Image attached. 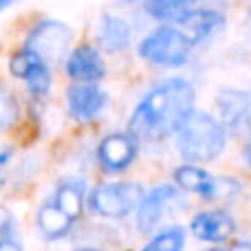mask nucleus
<instances>
[{
  "label": "nucleus",
  "instance_id": "f257e3e1",
  "mask_svg": "<svg viewBox=\"0 0 251 251\" xmlns=\"http://www.w3.org/2000/svg\"><path fill=\"white\" fill-rule=\"evenodd\" d=\"M194 88L185 79H165L154 86L134 108L128 134L134 139H159L178 128L194 110Z\"/></svg>",
  "mask_w": 251,
  "mask_h": 251
},
{
  "label": "nucleus",
  "instance_id": "f03ea898",
  "mask_svg": "<svg viewBox=\"0 0 251 251\" xmlns=\"http://www.w3.org/2000/svg\"><path fill=\"white\" fill-rule=\"evenodd\" d=\"M176 148L190 163H207L221 156L227 143L225 126L207 113L192 110L174 130Z\"/></svg>",
  "mask_w": 251,
  "mask_h": 251
},
{
  "label": "nucleus",
  "instance_id": "7ed1b4c3",
  "mask_svg": "<svg viewBox=\"0 0 251 251\" xmlns=\"http://www.w3.org/2000/svg\"><path fill=\"white\" fill-rule=\"evenodd\" d=\"M192 42L172 25H165L148 33L139 44V55L146 62L165 69H176L190 60Z\"/></svg>",
  "mask_w": 251,
  "mask_h": 251
},
{
  "label": "nucleus",
  "instance_id": "20e7f679",
  "mask_svg": "<svg viewBox=\"0 0 251 251\" xmlns=\"http://www.w3.org/2000/svg\"><path fill=\"white\" fill-rule=\"evenodd\" d=\"M143 196L139 183H101L88 196V207L104 218H122L139 209Z\"/></svg>",
  "mask_w": 251,
  "mask_h": 251
},
{
  "label": "nucleus",
  "instance_id": "39448f33",
  "mask_svg": "<svg viewBox=\"0 0 251 251\" xmlns=\"http://www.w3.org/2000/svg\"><path fill=\"white\" fill-rule=\"evenodd\" d=\"M71 29L60 20H42L40 25H35L31 29L29 38H26V49L40 55L47 64H53V62L62 60L64 53L69 51L71 44Z\"/></svg>",
  "mask_w": 251,
  "mask_h": 251
},
{
  "label": "nucleus",
  "instance_id": "423d86ee",
  "mask_svg": "<svg viewBox=\"0 0 251 251\" xmlns=\"http://www.w3.org/2000/svg\"><path fill=\"white\" fill-rule=\"evenodd\" d=\"M176 185L183 187L187 192L201 194L205 199H214V201H223V199H231L234 194H238V183L231 181L227 176H212L205 170L196 168V165H181L174 172Z\"/></svg>",
  "mask_w": 251,
  "mask_h": 251
},
{
  "label": "nucleus",
  "instance_id": "0eeeda50",
  "mask_svg": "<svg viewBox=\"0 0 251 251\" xmlns=\"http://www.w3.org/2000/svg\"><path fill=\"white\" fill-rule=\"evenodd\" d=\"M9 73L16 79H22L33 97H44L53 82L49 64L26 47H22L9 57Z\"/></svg>",
  "mask_w": 251,
  "mask_h": 251
},
{
  "label": "nucleus",
  "instance_id": "6e6552de",
  "mask_svg": "<svg viewBox=\"0 0 251 251\" xmlns=\"http://www.w3.org/2000/svg\"><path fill=\"white\" fill-rule=\"evenodd\" d=\"M137 156V139L128 132H113L97 146V161L110 174L124 172Z\"/></svg>",
  "mask_w": 251,
  "mask_h": 251
},
{
  "label": "nucleus",
  "instance_id": "1a4fd4ad",
  "mask_svg": "<svg viewBox=\"0 0 251 251\" xmlns=\"http://www.w3.org/2000/svg\"><path fill=\"white\" fill-rule=\"evenodd\" d=\"M108 95L97 84H71L66 91L69 113L75 122H93L106 108Z\"/></svg>",
  "mask_w": 251,
  "mask_h": 251
},
{
  "label": "nucleus",
  "instance_id": "9d476101",
  "mask_svg": "<svg viewBox=\"0 0 251 251\" xmlns=\"http://www.w3.org/2000/svg\"><path fill=\"white\" fill-rule=\"evenodd\" d=\"M64 69L66 75L75 84H97L106 75V64L101 53L95 47H88V44H82V47L71 51Z\"/></svg>",
  "mask_w": 251,
  "mask_h": 251
},
{
  "label": "nucleus",
  "instance_id": "9b49d317",
  "mask_svg": "<svg viewBox=\"0 0 251 251\" xmlns=\"http://www.w3.org/2000/svg\"><path fill=\"white\" fill-rule=\"evenodd\" d=\"M178 192L172 185H159L150 192V194L143 196L141 205L137 209V225L143 234L152 231L161 221H163L165 212H168L170 203L176 199Z\"/></svg>",
  "mask_w": 251,
  "mask_h": 251
},
{
  "label": "nucleus",
  "instance_id": "f8f14e48",
  "mask_svg": "<svg viewBox=\"0 0 251 251\" xmlns=\"http://www.w3.org/2000/svg\"><path fill=\"white\" fill-rule=\"evenodd\" d=\"M223 25H225V16L221 11H214V9H194V11L183 16L172 26H176L192 42V47H194L196 42H201V40L209 38L212 33H216L218 29H223Z\"/></svg>",
  "mask_w": 251,
  "mask_h": 251
},
{
  "label": "nucleus",
  "instance_id": "ddd939ff",
  "mask_svg": "<svg viewBox=\"0 0 251 251\" xmlns=\"http://www.w3.org/2000/svg\"><path fill=\"white\" fill-rule=\"evenodd\" d=\"M236 231V223L229 214L225 212H201L192 221V234L199 240L205 243H223V240L231 238V234Z\"/></svg>",
  "mask_w": 251,
  "mask_h": 251
},
{
  "label": "nucleus",
  "instance_id": "4468645a",
  "mask_svg": "<svg viewBox=\"0 0 251 251\" xmlns=\"http://www.w3.org/2000/svg\"><path fill=\"white\" fill-rule=\"evenodd\" d=\"M130 40H132V29L130 25L119 16H110L106 13L101 18V25H100V42L106 51L110 53H119L124 49H128Z\"/></svg>",
  "mask_w": 251,
  "mask_h": 251
},
{
  "label": "nucleus",
  "instance_id": "2eb2a0df",
  "mask_svg": "<svg viewBox=\"0 0 251 251\" xmlns=\"http://www.w3.org/2000/svg\"><path fill=\"white\" fill-rule=\"evenodd\" d=\"M218 110L225 124H243L251 113V95L243 91H223L218 97Z\"/></svg>",
  "mask_w": 251,
  "mask_h": 251
},
{
  "label": "nucleus",
  "instance_id": "dca6fc26",
  "mask_svg": "<svg viewBox=\"0 0 251 251\" xmlns=\"http://www.w3.org/2000/svg\"><path fill=\"white\" fill-rule=\"evenodd\" d=\"M84 194H86V190H84V183L77 181V178H69V181L60 183V187L55 190L53 203H55L57 207H60L62 212H64L66 216L71 218V221H75V218L82 216Z\"/></svg>",
  "mask_w": 251,
  "mask_h": 251
},
{
  "label": "nucleus",
  "instance_id": "f3484780",
  "mask_svg": "<svg viewBox=\"0 0 251 251\" xmlns=\"http://www.w3.org/2000/svg\"><path fill=\"white\" fill-rule=\"evenodd\" d=\"M71 221L55 203H44L42 207L38 209V227L49 240H57V238H64L66 234L71 231Z\"/></svg>",
  "mask_w": 251,
  "mask_h": 251
},
{
  "label": "nucleus",
  "instance_id": "a211bd4d",
  "mask_svg": "<svg viewBox=\"0 0 251 251\" xmlns=\"http://www.w3.org/2000/svg\"><path fill=\"white\" fill-rule=\"evenodd\" d=\"M201 0H146V11L152 18L176 25L183 16L194 11Z\"/></svg>",
  "mask_w": 251,
  "mask_h": 251
},
{
  "label": "nucleus",
  "instance_id": "6ab92c4d",
  "mask_svg": "<svg viewBox=\"0 0 251 251\" xmlns=\"http://www.w3.org/2000/svg\"><path fill=\"white\" fill-rule=\"evenodd\" d=\"M185 247V231L181 227H170L150 240L143 251H183Z\"/></svg>",
  "mask_w": 251,
  "mask_h": 251
},
{
  "label": "nucleus",
  "instance_id": "aec40b11",
  "mask_svg": "<svg viewBox=\"0 0 251 251\" xmlns=\"http://www.w3.org/2000/svg\"><path fill=\"white\" fill-rule=\"evenodd\" d=\"M18 117H20V106H18L16 95L9 88L0 86V132L11 128Z\"/></svg>",
  "mask_w": 251,
  "mask_h": 251
},
{
  "label": "nucleus",
  "instance_id": "412c9836",
  "mask_svg": "<svg viewBox=\"0 0 251 251\" xmlns=\"http://www.w3.org/2000/svg\"><path fill=\"white\" fill-rule=\"evenodd\" d=\"M13 234V214L9 207L0 205V238H9Z\"/></svg>",
  "mask_w": 251,
  "mask_h": 251
},
{
  "label": "nucleus",
  "instance_id": "4be33fe9",
  "mask_svg": "<svg viewBox=\"0 0 251 251\" xmlns=\"http://www.w3.org/2000/svg\"><path fill=\"white\" fill-rule=\"evenodd\" d=\"M0 251H22V247L18 240L9 236V238H0Z\"/></svg>",
  "mask_w": 251,
  "mask_h": 251
},
{
  "label": "nucleus",
  "instance_id": "5701e85b",
  "mask_svg": "<svg viewBox=\"0 0 251 251\" xmlns=\"http://www.w3.org/2000/svg\"><path fill=\"white\" fill-rule=\"evenodd\" d=\"M9 161H11V150L9 148H0V181H2V174L7 170Z\"/></svg>",
  "mask_w": 251,
  "mask_h": 251
},
{
  "label": "nucleus",
  "instance_id": "b1692460",
  "mask_svg": "<svg viewBox=\"0 0 251 251\" xmlns=\"http://www.w3.org/2000/svg\"><path fill=\"white\" fill-rule=\"evenodd\" d=\"M229 251H251V243H245V240L243 243H236Z\"/></svg>",
  "mask_w": 251,
  "mask_h": 251
},
{
  "label": "nucleus",
  "instance_id": "393cba45",
  "mask_svg": "<svg viewBox=\"0 0 251 251\" xmlns=\"http://www.w3.org/2000/svg\"><path fill=\"white\" fill-rule=\"evenodd\" d=\"M245 156H247V163L251 165V137H249V141H247V148H245Z\"/></svg>",
  "mask_w": 251,
  "mask_h": 251
},
{
  "label": "nucleus",
  "instance_id": "a878e982",
  "mask_svg": "<svg viewBox=\"0 0 251 251\" xmlns=\"http://www.w3.org/2000/svg\"><path fill=\"white\" fill-rule=\"evenodd\" d=\"M16 0H0V11H4V9L9 7V4H13Z\"/></svg>",
  "mask_w": 251,
  "mask_h": 251
},
{
  "label": "nucleus",
  "instance_id": "bb28decb",
  "mask_svg": "<svg viewBox=\"0 0 251 251\" xmlns=\"http://www.w3.org/2000/svg\"><path fill=\"white\" fill-rule=\"evenodd\" d=\"M82 251H97V249H82Z\"/></svg>",
  "mask_w": 251,
  "mask_h": 251
},
{
  "label": "nucleus",
  "instance_id": "cd10ccee",
  "mask_svg": "<svg viewBox=\"0 0 251 251\" xmlns=\"http://www.w3.org/2000/svg\"><path fill=\"white\" fill-rule=\"evenodd\" d=\"M212 251H216V249H212Z\"/></svg>",
  "mask_w": 251,
  "mask_h": 251
}]
</instances>
